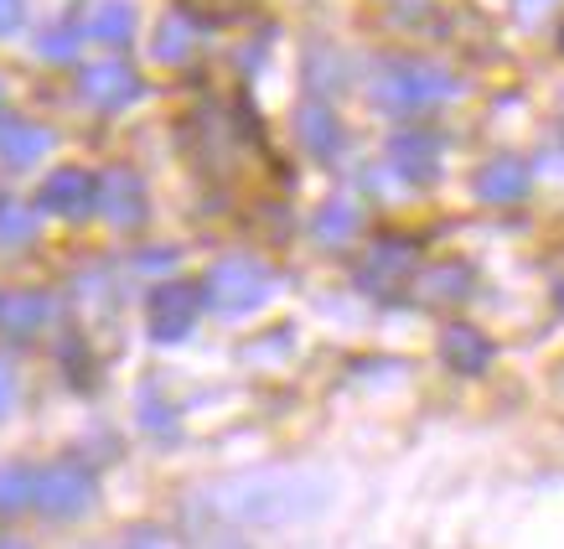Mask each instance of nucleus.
Wrapping results in <instances>:
<instances>
[{
	"label": "nucleus",
	"mask_w": 564,
	"mask_h": 549,
	"mask_svg": "<svg viewBox=\"0 0 564 549\" xmlns=\"http://www.w3.org/2000/svg\"><path fill=\"white\" fill-rule=\"evenodd\" d=\"M32 498H36V472L6 466V472H0V514H17V508H26Z\"/></svg>",
	"instance_id": "obj_19"
},
{
	"label": "nucleus",
	"mask_w": 564,
	"mask_h": 549,
	"mask_svg": "<svg viewBox=\"0 0 564 549\" xmlns=\"http://www.w3.org/2000/svg\"><path fill=\"white\" fill-rule=\"evenodd\" d=\"M373 99L393 115H414V109H430V104L456 99V78L435 63H410V57H393L378 68Z\"/></svg>",
	"instance_id": "obj_1"
},
{
	"label": "nucleus",
	"mask_w": 564,
	"mask_h": 549,
	"mask_svg": "<svg viewBox=\"0 0 564 549\" xmlns=\"http://www.w3.org/2000/svg\"><path fill=\"white\" fill-rule=\"evenodd\" d=\"M0 549H21V545H0Z\"/></svg>",
	"instance_id": "obj_27"
},
{
	"label": "nucleus",
	"mask_w": 564,
	"mask_h": 549,
	"mask_svg": "<svg viewBox=\"0 0 564 549\" xmlns=\"http://www.w3.org/2000/svg\"><path fill=\"white\" fill-rule=\"evenodd\" d=\"M410 265H414V249H410V244H404V239H383L373 255H368V265L358 270V280L368 286V291L383 295V286H399V280L410 274Z\"/></svg>",
	"instance_id": "obj_14"
},
{
	"label": "nucleus",
	"mask_w": 564,
	"mask_h": 549,
	"mask_svg": "<svg viewBox=\"0 0 564 549\" xmlns=\"http://www.w3.org/2000/svg\"><path fill=\"white\" fill-rule=\"evenodd\" d=\"M471 291V270L466 265H435V270L420 274V295L425 301H462Z\"/></svg>",
	"instance_id": "obj_16"
},
{
	"label": "nucleus",
	"mask_w": 564,
	"mask_h": 549,
	"mask_svg": "<svg viewBox=\"0 0 564 549\" xmlns=\"http://www.w3.org/2000/svg\"><path fill=\"white\" fill-rule=\"evenodd\" d=\"M529 192V166L523 161H513V155H502V161H487L477 172V197L492 207H508L518 203Z\"/></svg>",
	"instance_id": "obj_10"
},
{
	"label": "nucleus",
	"mask_w": 564,
	"mask_h": 549,
	"mask_svg": "<svg viewBox=\"0 0 564 549\" xmlns=\"http://www.w3.org/2000/svg\"><path fill=\"white\" fill-rule=\"evenodd\" d=\"M172 249H161V255H140V270H172Z\"/></svg>",
	"instance_id": "obj_24"
},
{
	"label": "nucleus",
	"mask_w": 564,
	"mask_h": 549,
	"mask_svg": "<svg viewBox=\"0 0 564 549\" xmlns=\"http://www.w3.org/2000/svg\"><path fill=\"white\" fill-rule=\"evenodd\" d=\"M389 166L404 182H435V166H441V146L425 130H399L389 140Z\"/></svg>",
	"instance_id": "obj_7"
},
{
	"label": "nucleus",
	"mask_w": 564,
	"mask_h": 549,
	"mask_svg": "<svg viewBox=\"0 0 564 549\" xmlns=\"http://www.w3.org/2000/svg\"><path fill=\"white\" fill-rule=\"evenodd\" d=\"M21 17H26V6H21V0H0V36L17 32Z\"/></svg>",
	"instance_id": "obj_22"
},
{
	"label": "nucleus",
	"mask_w": 564,
	"mask_h": 549,
	"mask_svg": "<svg viewBox=\"0 0 564 549\" xmlns=\"http://www.w3.org/2000/svg\"><path fill=\"white\" fill-rule=\"evenodd\" d=\"M130 549H172L166 539H155V534H140V539H130Z\"/></svg>",
	"instance_id": "obj_25"
},
{
	"label": "nucleus",
	"mask_w": 564,
	"mask_h": 549,
	"mask_svg": "<svg viewBox=\"0 0 564 549\" xmlns=\"http://www.w3.org/2000/svg\"><path fill=\"white\" fill-rule=\"evenodd\" d=\"M554 301H560V316H564V286H560V295H554Z\"/></svg>",
	"instance_id": "obj_26"
},
{
	"label": "nucleus",
	"mask_w": 564,
	"mask_h": 549,
	"mask_svg": "<svg viewBox=\"0 0 564 549\" xmlns=\"http://www.w3.org/2000/svg\"><path fill=\"white\" fill-rule=\"evenodd\" d=\"M197 311H203V286H161V291L151 295V332L155 337H166V343H176V337H187L192 322H197Z\"/></svg>",
	"instance_id": "obj_5"
},
{
	"label": "nucleus",
	"mask_w": 564,
	"mask_h": 549,
	"mask_svg": "<svg viewBox=\"0 0 564 549\" xmlns=\"http://www.w3.org/2000/svg\"><path fill=\"white\" fill-rule=\"evenodd\" d=\"M187 52H192V26L187 21H166V26L155 32V57H161V63H182Z\"/></svg>",
	"instance_id": "obj_20"
},
{
	"label": "nucleus",
	"mask_w": 564,
	"mask_h": 549,
	"mask_svg": "<svg viewBox=\"0 0 564 549\" xmlns=\"http://www.w3.org/2000/svg\"><path fill=\"white\" fill-rule=\"evenodd\" d=\"M99 207L120 228H135L140 218H145V182H140L135 172H124V166L104 172L99 176Z\"/></svg>",
	"instance_id": "obj_6"
},
{
	"label": "nucleus",
	"mask_w": 564,
	"mask_h": 549,
	"mask_svg": "<svg viewBox=\"0 0 564 549\" xmlns=\"http://www.w3.org/2000/svg\"><path fill=\"white\" fill-rule=\"evenodd\" d=\"M130 26H135V11L124 0H104L99 11H94V21H88V32L99 36V42H124Z\"/></svg>",
	"instance_id": "obj_18"
},
{
	"label": "nucleus",
	"mask_w": 564,
	"mask_h": 549,
	"mask_svg": "<svg viewBox=\"0 0 564 549\" xmlns=\"http://www.w3.org/2000/svg\"><path fill=\"white\" fill-rule=\"evenodd\" d=\"M358 207L352 203H326L322 213H316V239L322 244H347L352 234H358Z\"/></svg>",
	"instance_id": "obj_17"
},
{
	"label": "nucleus",
	"mask_w": 564,
	"mask_h": 549,
	"mask_svg": "<svg viewBox=\"0 0 564 549\" xmlns=\"http://www.w3.org/2000/svg\"><path fill=\"white\" fill-rule=\"evenodd\" d=\"M36 207L57 218H84L99 207V176H88L84 166H57L36 192Z\"/></svg>",
	"instance_id": "obj_4"
},
{
	"label": "nucleus",
	"mask_w": 564,
	"mask_h": 549,
	"mask_svg": "<svg viewBox=\"0 0 564 549\" xmlns=\"http://www.w3.org/2000/svg\"><path fill=\"white\" fill-rule=\"evenodd\" d=\"M11 405H17V374L0 363V415H11Z\"/></svg>",
	"instance_id": "obj_23"
},
{
	"label": "nucleus",
	"mask_w": 564,
	"mask_h": 549,
	"mask_svg": "<svg viewBox=\"0 0 564 549\" xmlns=\"http://www.w3.org/2000/svg\"><path fill=\"white\" fill-rule=\"evenodd\" d=\"M295 136H301V146H306L311 155L343 151V125H337V115H332L326 104H301V109H295Z\"/></svg>",
	"instance_id": "obj_13"
},
{
	"label": "nucleus",
	"mask_w": 564,
	"mask_h": 549,
	"mask_svg": "<svg viewBox=\"0 0 564 549\" xmlns=\"http://www.w3.org/2000/svg\"><path fill=\"white\" fill-rule=\"evenodd\" d=\"M36 239V207L0 197V249H26Z\"/></svg>",
	"instance_id": "obj_15"
},
{
	"label": "nucleus",
	"mask_w": 564,
	"mask_h": 549,
	"mask_svg": "<svg viewBox=\"0 0 564 549\" xmlns=\"http://www.w3.org/2000/svg\"><path fill=\"white\" fill-rule=\"evenodd\" d=\"M274 291V274L259 265V259H223L218 270L207 274V301L228 316H239V311H254L259 301H270Z\"/></svg>",
	"instance_id": "obj_2"
},
{
	"label": "nucleus",
	"mask_w": 564,
	"mask_h": 549,
	"mask_svg": "<svg viewBox=\"0 0 564 549\" xmlns=\"http://www.w3.org/2000/svg\"><path fill=\"white\" fill-rule=\"evenodd\" d=\"M441 358L456 368V374H487V363H492V343L481 337L477 326H445L441 332Z\"/></svg>",
	"instance_id": "obj_9"
},
{
	"label": "nucleus",
	"mask_w": 564,
	"mask_h": 549,
	"mask_svg": "<svg viewBox=\"0 0 564 549\" xmlns=\"http://www.w3.org/2000/svg\"><path fill=\"white\" fill-rule=\"evenodd\" d=\"M47 151H52V136L42 125L0 120V161H6V166H36Z\"/></svg>",
	"instance_id": "obj_12"
},
{
	"label": "nucleus",
	"mask_w": 564,
	"mask_h": 549,
	"mask_svg": "<svg viewBox=\"0 0 564 549\" xmlns=\"http://www.w3.org/2000/svg\"><path fill=\"white\" fill-rule=\"evenodd\" d=\"M560 47H564V26H560Z\"/></svg>",
	"instance_id": "obj_28"
},
{
	"label": "nucleus",
	"mask_w": 564,
	"mask_h": 549,
	"mask_svg": "<svg viewBox=\"0 0 564 549\" xmlns=\"http://www.w3.org/2000/svg\"><path fill=\"white\" fill-rule=\"evenodd\" d=\"M36 508L52 518H73L94 503V472L84 462H52L36 472Z\"/></svg>",
	"instance_id": "obj_3"
},
{
	"label": "nucleus",
	"mask_w": 564,
	"mask_h": 549,
	"mask_svg": "<svg viewBox=\"0 0 564 549\" xmlns=\"http://www.w3.org/2000/svg\"><path fill=\"white\" fill-rule=\"evenodd\" d=\"M78 94H84L94 109H120V104H130L140 94V78L124 63H94V68H84V78H78Z\"/></svg>",
	"instance_id": "obj_8"
},
{
	"label": "nucleus",
	"mask_w": 564,
	"mask_h": 549,
	"mask_svg": "<svg viewBox=\"0 0 564 549\" xmlns=\"http://www.w3.org/2000/svg\"><path fill=\"white\" fill-rule=\"evenodd\" d=\"M78 47H84V42H78V26H52V32L36 42V52H42L47 63H68V57H78Z\"/></svg>",
	"instance_id": "obj_21"
},
{
	"label": "nucleus",
	"mask_w": 564,
	"mask_h": 549,
	"mask_svg": "<svg viewBox=\"0 0 564 549\" xmlns=\"http://www.w3.org/2000/svg\"><path fill=\"white\" fill-rule=\"evenodd\" d=\"M52 301L42 291H6L0 295V332L6 337H32L36 326H47Z\"/></svg>",
	"instance_id": "obj_11"
}]
</instances>
